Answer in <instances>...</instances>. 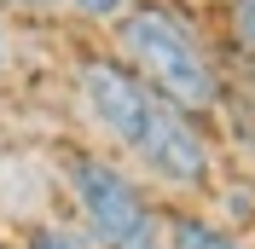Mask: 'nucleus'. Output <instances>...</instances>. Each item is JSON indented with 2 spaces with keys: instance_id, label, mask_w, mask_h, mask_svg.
Returning <instances> with one entry per match:
<instances>
[{
  "instance_id": "1",
  "label": "nucleus",
  "mask_w": 255,
  "mask_h": 249,
  "mask_svg": "<svg viewBox=\"0 0 255 249\" xmlns=\"http://www.w3.org/2000/svg\"><path fill=\"white\" fill-rule=\"evenodd\" d=\"M64 99L81 122V139L122 156L162 203H203L226 174L215 127L180 110L174 99H162L128 58L105 47V35H70Z\"/></svg>"
},
{
  "instance_id": "2",
  "label": "nucleus",
  "mask_w": 255,
  "mask_h": 249,
  "mask_svg": "<svg viewBox=\"0 0 255 249\" xmlns=\"http://www.w3.org/2000/svg\"><path fill=\"white\" fill-rule=\"evenodd\" d=\"M105 47L116 58H128L180 110L203 116V122L221 110L232 64H226V47H221L209 0H133L105 29Z\"/></svg>"
},
{
  "instance_id": "3",
  "label": "nucleus",
  "mask_w": 255,
  "mask_h": 249,
  "mask_svg": "<svg viewBox=\"0 0 255 249\" xmlns=\"http://www.w3.org/2000/svg\"><path fill=\"white\" fill-rule=\"evenodd\" d=\"M52 168H58L64 203H70L64 220L87 238V249H162L168 244V203L105 145L70 133L52 151Z\"/></svg>"
},
{
  "instance_id": "4",
  "label": "nucleus",
  "mask_w": 255,
  "mask_h": 249,
  "mask_svg": "<svg viewBox=\"0 0 255 249\" xmlns=\"http://www.w3.org/2000/svg\"><path fill=\"white\" fill-rule=\"evenodd\" d=\"M209 127H215V139H221L226 168L255 174V81H244V76L226 81V99H221V110L209 116Z\"/></svg>"
},
{
  "instance_id": "5",
  "label": "nucleus",
  "mask_w": 255,
  "mask_h": 249,
  "mask_svg": "<svg viewBox=\"0 0 255 249\" xmlns=\"http://www.w3.org/2000/svg\"><path fill=\"white\" fill-rule=\"evenodd\" d=\"M162 249H255V238L221 226L197 203H168V244Z\"/></svg>"
},
{
  "instance_id": "6",
  "label": "nucleus",
  "mask_w": 255,
  "mask_h": 249,
  "mask_svg": "<svg viewBox=\"0 0 255 249\" xmlns=\"http://www.w3.org/2000/svg\"><path fill=\"white\" fill-rule=\"evenodd\" d=\"M209 12H215V29H221L232 76L255 81V0H209Z\"/></svg>"
},
{
  "instance_id": "7",
  "label": "nucleus",
  "mask_w": 255,
  "mask_h": 249,
  "mask_svg": "<svg viewBox=\"0 0 255 249\" xmlns=\"http://www.w3.org/2000/svg\"><path fill=\"white\" fill-rule=\"evenodd\" d=\"M133 0H58V23H76L81 35H105Z\"/></svg>"
},
{
  "instance_id": "8",
  "label": "nucleus",
  "mask_w": 255,
  "mask_h": 249,
  "mask_svg": "<svg viewBox=\"0 0 255 249\" xmlns=\"http://www.w3.org/2000/svg\"><path fill=\"white\" fill-rule=\"evenodd\" d=\"M17 249H87V238L70 226L64 215H41L17 232Z\"/></svg>"
},
{
  "instance_id": "9",
  "label": "nucleus",
  "mask_w": 255,
  "mask_h": 249,
  "mask_svg": "<svg viewBox=\"0 0 255 249\" xmlns=\"http://www.w3.org/2000/svg\"><path fill=\"white\" fill-rule=\"evenodd\" d=\"M0 17H12V23H58V0H0Z\"/></svg>"
},
{
  "instance_id": "10",
  "label": "nucleus",
  "mask_w": 255,
  "mask_h": 249,
  "mask_svg": "<svg viewBox=\"0 0 255 249\" xmlns=\"http://www.w3.org/2000/svg\"><path fill=\"white\" fill-rule=\"evenodd\" d=\"M0 70H6V17H0Z\"/></svg>"
},
{
  "instance_id": "11",
  "label": "nucleus",
  "mask_w": 255,
  "mask_h": 249,
  "mask_svg": "<svg viewBox=\"0 0 255 249\" xmlns=\"http://www.w3.org/2000/svg\"><path fill=\"white\" fill-rule=\"evenodd\" d=\"M0 249H12V244H6V238H0Z\"/></svg>"
}]
</instances>
